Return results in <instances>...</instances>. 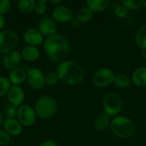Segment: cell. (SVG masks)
I'll return each mask as SVG.
<instances>
[{
	"mask_svg": "<svg viewBox=\"0 0 146 146\" xmlns=\"http://www.w3.org/2000/svg\"><path fill=\"white\" fill-rule=\"evenodd\" d=\"M132 82L138 87H146V66L137 68L132 74Z\"/></svg>",
	"mask_w": 146,
	"mask_h": 146,
	"instance_id": "cell-17",
	"label": "cell"
},
{
	"mask_svg": "<svg viewBox=\"0 0 146 146\" xmlns=\"http://www.w3.org/2000/svg\"><path fill=\"white\" fill-rule=\"evenodd\" d=\"M17 109L15 106L9 105L5 109V115L6 118H10V119H15L17 116Z\"/></svg>",
	"mask_w": 146,
	"mask_h": 146,
	"instance_id": "cell-32",
	"label": "cell"
},
{
	"mask_svg": "<svg viewBox=\"0 0 146 146\" xmlns=\"http://www.w3.org/2000/svg\"><path fill=\"white\" fill-rule=\"evenodd\" d=\"M16 119L23 127H29L34 125L37 116L34 109L32 106L27 104H22L17 109Z\"/></svg>",
	"mask_w": 146,
	"mask_h": 146,
	"instance_id": "cell-8",
	"label": "cell"
},
{
	"mask_svg": "<svg viewBox=\"0 0 146 146\" xmlns=\"http://www.w3.org/2000/svg\"><path fill=\"white\" fill-rule=\"evenodd\" d=\"M27 81L30 87L40 90L45 86V75L38 68H30L27 71Z\"/></svg>",
	"mask_w": 146,
	"mask_h": 146,
	"instance_id": "cell-9",
	"label": "cell"
},
{
	"mask_svg": "<svg viewBox=\"0 0 146 146\" xmlns=\"http://www.w3.org/2000/svg\"><path fill=\"white\" fill-rule=\"evenodd\" d=\"M121 4L129 10H137L143 7L144 0H123Z\"/></svg>",
	"mask_w": 146,
	"mask_h": 146,
	"instance_id": "cell-25",
	"label": "cell"
},
{
	"mask_svg": "<svg viewBox=\"0 0 146 146\" xmlns=\"http://www.w3.org/2000/svg\"><path fill=\"white\" fill-rule=\"evenodd\" d=\"M38 146H58V145L56 141L51 140V139H48V140L43 141Z\"/></svg>",
	"mask_w": 146,
	"mask_h": 146,
	"instance_id": "cell-33",
	"label": "cell"
},
{
	"mask_svg": "<svg viewBox=\"0 0 146 146\" xmlns=\"http://www.w3.org/2000/svg\"><path fill=\"white\" fill-rule=\"evenodd\" d=\"M4 27H5V18H4V15H0V32L3 30Z\"/></svg>",
	"mask_w": 146,
	"mask_h": 146,
	"instance_id": "cell-34",
	"label": "cell"
},
{
	"mask_svg": "<svg viewBox=\"0 0 146 146\" xmlns=\"http://www.w3.org/2000/svg\"><path fill=\"white\" fill-rule=\"evenodd\" d=\"M11 87V83L9 79L4 76H0V98L7 95L9 90Z\"/></svg>",
	"mask_w": 146,
	"mask_h": 146,
	"instance_id": "cell-26",
	"label": "cell"
},
{
	"mask_svg": "<svg viewBox=\"0 0 146 146\" xmlns=\"http://www.w3.org/2000/svg\"><path fill=\"white\" fill-rule=\"evenodd\" d=\"M135 42L137 46L143 50H146V23L142 25L136 33Z\"/></svg>",
	"mask_w": 146,
	"mask_h": 146,
	"instance_id": "cell-21",
	"label": "cell"
},
{
	"mask_svg": "<svg viewBox=\"0 0 146 146\" xmlns=\"http://www.w3.org/2000/svg\"><path fill=\"white\" fill-rule=\"evenodd\" d=\"M115 73L109 68H102L96 71L92 76V82L98 87H106L114 83Z\"/></svg>",
	"mask_w": 146,
	"mask_h": 146,
	"instance_id": "cell-7",
	"label": "cell"
},
{
	"mask_svg": "<svg viewBox=\"0 0 146 146\" xmlns=\"http://www.w3.org/2000/svg\"><path fill=\"white\" fill-rule=\"evenodd\" d=\"M8 79L13 86H20L27 80V71L19 67L9 72Z\"/></svg>",
	"mask_w": 146,
	"mask_h": 146,
	"instance_id": "cell-16",
	"label": "cell"
},
{
	"mask_svg": "<svg viewBox=\"0 0 146 146\" xmlns=\"http://www.w3.org/2000/svg\"><path fill=\"white\" fill-rule=\"evenodd\" d=\"M22 59L21 53L15 50L4 55L2 62L5 69L11 71L20 67Z\"/></svg>",
	"mask_w": 146,
	"mask_h": 146,
	"instance_id": "cell-11",
	"label": "cell"
},
{
	"mask_svg": "<svg viewBox=\"0 0 146 146\" xmlns=\"http://www.w3.org/2000/svg\"><path fill=\"white\" fill-rule=\"evenodd\" d=\"M11 141V136L3 129H0V146L8 145Z\"/></svg>",
	"mask_w": 146,
	"mask_h": 146,
	"instance_id": "cell-31",
	"label": "cell"
},
{
	"mask_svg": "<svg viewBox=\"0 0 146 146\" xmlns=\"http://www.w3.org/2000/svg\"><path fill=\"white\" fill-rule=\"evenodd\" d=\"M141 54H142V57H143L145 60H146V50H143Z\"/></svg>",
	"mask_w": 146,
	"mask_h": 146,
	"instance_id": "cell-37",
	"label": "cell"
},
{
	"mask_svg": "<svg viewBox=\"0 0 146 146\" xmlns=\"http://www.w3.org/2000/svg\"><path fill=\"white\" fill-rule=\"evenodd\" d=\"M114 84L115 85L116 87H118L120 89H125L130 86L131 80L129 79V77L127 74H120L115 75Z\"/></svg>",
	"mask_w": 146,
	"mask_h": 146,
	"instance_id": "cell-23",
	"label": "cell"
},
{
	"mask_svg": "<svg viewBox=\"0 0 146 146\" xmlns=\"http://www.w3.org/2000/svg\"><path fill=\"white\" fill-rule=\"evenodd\" d=\"M50 3H51V4H54V5H56V6H58V5L61 4V1H60V0H51V1H50Z\"/></svg>",
	"mask_w": 146,
	"mask_h": 146,
	"instance_id": "cell-35",
	"label": "cell"
},
{
	"mask_svg": "<svg viewBox=\"0 0 146 146\" xmlns=\"http://www.w3.org/2000/svg\"><path fill=\"white\" fill-rule=\"evenodd\" d=\"M19 35L16 32L10 29H3L0 32V54L6 55L7 53L15 50V48L19 43Z\"/></svg>",
	"mask_w": 146,
	"mask_h": 146,
	"instance_id": "cell-6",
	"label": "cell"
},
{
	"mask_svg": "<svg viewBox=\"0 0 146 146\" xmlns=\"http://www.w3.org/2000/svg\"><path fill=\"white\" fill-rule=\"evenodd\" d=\"M23 39L27 45L38 47L44 44V35L39 32L38 28H28L23 33Z\"/></svg>",
	"mask_w": 146,
	"mask_h": 146,
	"instance_id": "cell-12",
	"label": "cell"
},
{
	"mask_svg": "<svg viewBox=\"0 0 146 146\" xmlns=\"http://www.w3.org/2000/svg\"><path fill=\"white\" fill-rule=\"evenodd\" d=\"M128 14V10L127 9L126 7H124L122 4H120V5H117L115 8V15L118 17V18H121V19H123L125 18Z\"/></svg>",
	"mask_w": 146,
	"mask_h": 146,
	"instance_id": "cell-30",
	"label": "cell"
},
{
	"mask_svg": "<svg viewBox=\"0 0 146 146\" xmlns=\"http://www.w3.org/2000/svg\"><path fill=\"white\" fill-rule=\"evenodd\" d=\"M47 0H38L36 1V6L34 11L38 15H43L47 11Z\"/></svg>",
	"mask_w": 146,
	"mask_h": 146,
	"instance_id": "cell-27",
	"label": "cell"
},
{
	"mask_svg": "<svg viewBox=\"0 0 146 146\" xmlns=\"http://www.w3.org/2000/svg\"><path fill=\"white\" fill-rule=\"evenodd\" d=\"M58 81H59V78L56 72H50L45 75V85L49 86H53L56 85Z\"/></svg>",
	"mask_w": 146,
	"mask_h": 146,
	"instance_id": "cell-28",
	"label": "cell"
},
{
	"mask_svg": "<svg viewBox=\"0 0 146 146\" xmlns=\"http://www.w3.org/2000/svg\"><path fill=\"white\" fill-rule=\"evenodd\" d=\"M3 115H2V113L0 112V126H2L3 125Z\"/></svg>",
	"mask_w": 146,
	"mask_h": 146,
	"instance_id": "cell-36",
	"label": "cell"
},
{
	"mask_svg": "<svg viewBox=\"0 0 146 146\" xmlns=\"http://www.w3.org/2000/svg\"><path fill=\"white\" fill-rule=\"evenodd\" d=\"M52 18L56 22L58 23H68L71 22L74 19L72 10L66 5L60 4L56 6L52 11Z\"/></svg>",
	"mask_w": 146,
	"mask_h": 146,
	"instance_id": "cell-10",
	"label": "cell"
},
{
	"mask_svg": "<svg viewBox=\"0 0 146 146\" xmlns=\"http://www.w3.org/2000/svg\"><path fill=\"white\" fill-rule=\"evenodd\" d=\"M11 9V2L9 0H0V15H4L9 13Z\"/></svg>",
	"mask_w": 146,
	"mask_h": 146,
	"instance_id": "cell-29",
	"label": "cell"
},
{
	"mask_svg": "<svg viewBox=\"0 0 146 146\" xmlns=\"http://www.w3.org/2000/svg\"><path fill=\"white\" fill-rule=\"evenodd\" d=\"M110 2L109 0H87L86 5L92 12H103L108 9Z\"/></svg>",
	"mask_w": 146,
	"mask_h": 146,
	"instance_id": "cell-19",
	"label": "cell"
},
{
	"mask_svg": "<svg viewBox=\"0 0 146 146\" xmlns=\"http://www.w3.org/2000/svg\"><path fill=\"white\" fill-rule=\"evenodd\" d=\"M56 73L59 80L68 86L79 85L85 78V71L82 66L73 60H65L60 62Z\"/></svg>",
	"mask_w": 146,
	"mask_h": 146,
	"instance_id": "cell-2",
	"label": "cell"
},
{
	"mask_svg": "<svg viewBox=\"0 0 146 146\" xmlns=\"http://www.w3.org/2000/svg\"><path fill=\"white\" fill-rule=\"evenodd\" d=\"M35 0H20L17 2L18 9L23 14H29L35 9Z\"/></svg>",
	"mask_w": 146,
	"mask_h": 146,
	"instance_id": "cell-22",
	"label": "cell"
},
{
	"mask_svg": "<svg viewBox=\"0 0 146 146\" xmlns=\"http://www.w3.org/2000/svg\"><path fill=\"white\" fill-rule=\"evenodd\" d=\"M57 108V102L53 97L44 95L37 99L33 109L37 118L44 121L52 118L56 113Z\"/></svg>",
	"mask_w": 146,
	"mask_h": 146,
	"instance_id": "cell-4",
	"label": "cell"
},
{
	"mask_svg": "<svg viewBox=\"0 0 146 146\" xmlns=\"http://www.w3.org/2000/svg\"><path fill=\"white\" fill-rule=\"evenodd\" d=\"M0 63H1V57H0Z\"/></svg>",
	"mask_w": 146,
	"mask_h": 146,
	"instance_id": "cell-39",
	"label": "cell"
},
{
	"mask_svg": "<svg viewBox=\"0 0 146 146\" xmlns=\"http://www.w3.org/2000/svg\"><path fill=\"white\" fill-rule=\"evenodd\" d=\"M56 22L50 16H44L38 24V29L46 38L56 34Z\"/></svg>",
	"mask_w": 146,
	"mask_h": 146,
	"instance_id": "cell-13",
	"label": "cell"
},
{
	"mask_svg": "<svg viewBox=\"0 0 146 146\" xmlns=\"http://www.w3.org/2000/svg\"><path fill=\"white\" fill-rule=\"evenodd\" d=\"M110 129L117 138L129 139L134 134L136 127L134 122L129 117L119 115L111 119Z\"/></svg>",
	"mask_w": 146,
	"mask_h": 146,
	"instance_id": "cell-3",
	"label": "cell"
},
{
	"mask_svg": "<svg viewBox=\"0 0 146 146\" xmlns=\"http://www.w3.org/2000/svg\"><path fill=\"white\" fill-rule=\"evenodd\" d=\"M7 98L10 105L19 108L22 105L25 100V92L21 86H13L9 90L7 93Z\"/></svg>",
	"mask_w": 146,
	"mask_h": 146,
	"instance_id": "cell-14",
	"label": "cell"
},
{
	"mask_svg": "<svg viewBox=\"0 0 146 146\" xmlns=\"http://www.w3.org/2000/svg\"><path fill=\"white\" fill-rule=\"evenodd\" d=\"M104 113L110 117H115L120 115L122 110L123 104L121 97L115 92H110L103 98Z\"/></svg>",
	"mask_w": 146,
	"mask_h": 146,
	"instance_id": "cell-5",
	"label": "cell"
},
{
	"mask_svg": "<svg viewBox=\"0 0 146 146\" xmlns=\"http://www.w3.org/2000/svg\"><path fill=\"white\" fill-rule=\"evenodd\" d=\"M3 129L10 136H18L23 131V126L17 119L6 118L3 122Z\"/></svg>",
	"mask_w": 146,
	"mask_h": 146,
	"instance_id": "cell-15",
	"label": "cell"
},
{
	"mask_svg": "<svg viewBox=\"0 0 146 146\" xmlns=\"http://www.w3.org/2000/svg\"><path fill=\"white\" fill-rule=\"evenodd\" d=\"M143 7H145L146 9V1L145 0H144V5H143Z\"/></svg>",
	"mask_w": 146,
	"mask_h": 146,
	"instance_id": "cell-38",
	"label": "cell"
},
{
	"mask_svg": "<svg viewBox=\"0 0 146 146\" xmlns=\"http://www.w3.org/2000/svg\"><path fill=\"white\" fill-rule=\"evenodd\" d=\"M43 48L47 56L55 62L65 61L70 51V43L62 34H54L44 38Z\"/></svg>",
	"mask_w": 146,
	"mask_h": 146,
	"instance_id": "cell-1",
	"label": "cell"
},
{
	"mask_svg": "<svg viewBox=\"0 0 146 146\" xmlns=\"http://www.w3.org/2000/svg\"><path fill=\"white\" fill-rule=\"evenodd\" d=\"M110 122H111V117L105 115L104 113L101 114L96 118L95 128L99 132H103L105 129H107L109 127H110Z\"/></svg>",
	"mask_w": 146,
	"mask_h": 146,
	"instance_id": "cell-20",
	"label": "cell"
},
{
	"mask_svg": "<svg viewBox=\"0 0 146 146\" xmlns=\"http://www.w3.org/2000/svg\"><path fill=\"white\" fill-rule=\"evenodd\" d=\"M92 16H93V12L88 7L81 8L77 14V19L81 23L88 22L89 21H91Z\"/></svg>",
	"mask_w": 146,
	"mask_h": 146,
	"instance_id": "cell-24",
	"label": "cell"
},
{
	"mask_svg": "<svg viewBox=\"0 0 146 146\" xmlns=\"http://www.w3.org/2000/svg\"><path fill=\"white\" fill-rule=\"evenodd\" d=\"M21 56L22 58L25 59L27 62H35L37 61L40 56V51L35 46L27 45L25 46L21 50Z\"/></svg>",
	"mask_w": 146,
	"mask_h": 146,
	"instance_id": "cell-18",
	"label": "cell"
}]
</instances>
